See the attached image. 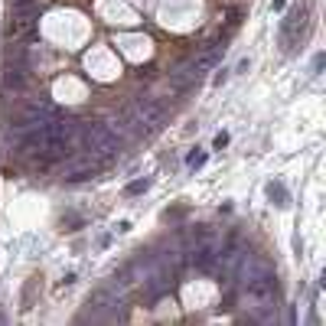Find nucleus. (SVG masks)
<instances>
[{
    "mask_svg": "<svg viewBox=\"0 0 326 326\" xmlns=\"http://www.w3.org/2000/svg\"><path fill=\"white\" fill-rule=\"evenodd\" d=\"M0 85H3V92H13V95H20V92H26V85H30V75H26V65H7L3 69V78H0Z\"/></svg>",
    "mask_w": 326,
    "mask_h": 326,
    "instance_id": "obj_5",
    "label": "nucleus"
},
{
    "mask_svg": "<svg viewBox=\"0 0 326 326\" xmlns=\"http://www.w3.org/2000/svg\"><path fill=\"white\" fill-rule=\"evenodd\" d=\"M78 137L85 140V150H88L92 160H111V157L121 150V140H124L111 124H105V121H92V124H85L82 131H78Z\"/></svg>",
    "mask_w": 326,
    "mask_h": 326,
    "instance_id": "obj_1",
    "label": "nucleus"
},
{
    "mask_svg": "<svg viewBox=\"0 0 326 326\" xmlns=\"http://www.w3.org/2000/svg\"><path fill=\"white\" fill-rule=\"evenodd\" d=\"M241 23V13L238 10H232V13H228V26H238Z\"/></svg>",
    "mask_w": 326,
    "mask_h": 326,
    "instance_id": "obj_11",
    "label": "nucleus"
},
{
    "mask_svg": "<svg viewBox=\"0 0 326 326\" xmlns=\"http://www.w3.org/2000/svg\"><path fill=\"white\" fill-rule=\"evenodd\" d=\"M225 144H228V134H225V131H222V134H216V144H212V147H216V150H222Z\"/></svg>",
    "mask_w": 326,
    "mask_h": 326,
    "instance_id": "obj_10",
    "label": "nucleus"
},
{
    "mask_svg": "<svg viewBox=\"0 0 326 326\" xmlns=\"http://www.w3.org/2000/svg\"><path fill=\"white\" fill-rule=\"evenodd\" d=\"M134 114H137L140 127H144V137H150L154 131H160L163 121H166V108H163L160 101H154V98H140L137 108H134Z\"/></svg>",
    "mask_w": 326,
    "mask_h": 326,
    "instance_id": "obj_3",
    "label": "nucleus"
},
{
    "mask_svg": "<svg viewBox=\"0 0 326 326\" xmlns=\"http://www.w3.org/2000/svg\"><path fill=\"white\" fill-rule=\"evenodd\" d=\"M193 264H196V271H202V274H216L218 248H212L209 241H199V245L193 248Z\"/></svg>",
    "mask_w": 326,
    "mask_h": 326,
    "instance_id": "obj_4",
    "label": "nucleus"
},
{
    "mask_svg": "<svg viewBox=\"0 0 326 326\" xmlns=\"http://www.w3.org/2000/svg\"><path fill=\"white\" fill-rule=\"evenodd\" d=\"M186 163H189V166L196 170V166H202V163H206V154H202V150H193V154L186 157Z\"/></svg>",
    "mask_w": 326,
    "mask_h": 326,
    "instance_id": "obj_8",
    "label": "nucleus"
},
{
    "mask_svg": "<svg viewBox=\"0 0 326 326\" xmlns=\"http://www.w3.org/2000/svg\"><path fill=\"white\" fill-rule=\"evenodd\" d=\"M150 189V179H134L131 186H127V196H140V193H147Z\"/></svg>",
    "mask_w": 326,
    "mask_h": 326,
    "instance_id": "obj_7",
    "label": "nucleus"
},
{
    "mask_svg": "<svg viewBox=\"0 0 326 326\" xmlns=\"http://www.w3.org/2000/svg\"><path fill=\"white\" fill-rule=\"evenodd\" d=\"M268 199L274 202V206H287V189H284V183H268Z\"/></svg>",
    "mask_w": 326,
    "mask_h": 326,
    "instance_id": "obj_6",
    "label": "nucleus"
},
{
    "mask_svg": "<svg viewBox=\"0 0 326 326\" xmlns=\"http://www.w3.org/2000/svg\"><path fill=\"white\" fill-rule=\"evenodd\" d=\"M323 65H326V55L317 53V59H313V75H320V72H323Z\"/></svg>",
    "mask_w": 326,
    "mask_h": 326,
    "instance_id": "obj_9",
    "label": "nucleus"
},
{
    "mask_svg": "<svg viewBox=\"0 0 326 326\" xmlns=\"http://www.w3.org/2000/svg\"><path fill=\"white\" fill-rule=\"evenodd\" d=\"M241 297H245L248 307H274V300H277V280H274V271L241 280Z\"/></svg>",
    "mask_w": 326,
    "mask_h": 326,
    "instance_id": "obj_2",
    "label": "nucleus"
}]
</instances>
